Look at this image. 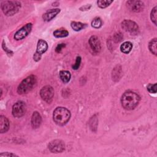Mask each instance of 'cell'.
<instances>
[{
  "instance_id": "1",
  "label": "cell",
  "mask_w": 157,
  "mask_h": 157,
  "mask_svg": "<svg viewBox=\"0 0 157 157\" xmlns=\"http://www.w3.org/2000/svg\"><path fill=\"white\" fill-rule=\"evenodd\" d=\"M140 101L139 96L131 91L124 93L121 98L122 107L126 110H132L139 104Z\"/></svg>"
},
{
  "instance_id": "2",
  "label": "cell",
  "mask_w": 157,
  "mask_h": 157,
  "mask_svg": "<svg viewBox=\"0 0 157 157\" xmlns=\"http://www.w3.org/2000/svg\"><path fill=\"white\" fill-rule=\"evenodd\" d=\"M71 117L70 111L65 107H58L55 109L53 113V121L56 124L63 126L66 124Z\"/></svg>"
},
{
  "instance_id": "3",
  "label": "cell",
  "mask_w": 157,
  "mask_h": 157,
  "mask_svg": "<svg viewBox=\"0 0 157 157\" xmlns=\"http://www.w3.org/2000/svg\"><path fill=\"white\" fill-rule=\"evenodd\" d=\"M37 84V77L31 75L22 80L17 88V92L20 94H26L30 91Z\"/></svg>"
},
{
  "instance_id": "4",
  "label": "cell",
  "mask_w": 157,
  "mask_h": 157,
  "mask_svg": "<svg viewBox=\"0 0 157 157\" xmlns=\"http://www.w3.org/2000/svg\"><path fill=\"white\" fill-rule=\"evenodd\" d=\"M1 9L3 13L7 16H12L18 12L21 4L15 1H4L1 2Z\"/></svg>"
},
{
  "instance_id": "5",
  "label": "cell",
  "mask_w": 157,
  "mask_h": 157,
  "mask_svg": "<svg viewBox=\"0 0 157 157\" xmlns=\"http://www.w3.org/2000/svg\"><path fill=\"white\" fill-rule=\"evenodd\" d=\"M122 28L131 34H137L139 32V26L137 24L130 20H124L121 23Z\"/></svg>"
},
{
  "instance_id": "6",
  "label": "cell",
  "mask_w": 157,
  "mask_h": 157,
  "mask_svg": "<svg viewBox=\"0 0 157 157\" xmlns=\"http://www.w3.org/2000/svg\"><path fill=\"white\" fill-rule=\"evenodd\" d=\"M54 90L50 85H46L42 87L40 91V96L41 98L45 102L50 103L54 96Z\"/></svg>"
},
{
  "instance_id": "7",
  "label": "cell",
  "mask_w": 157,
  "mask_h": 157,
  "mask_svg": "<svg viewBox=\"0 0 157 157\" xmlns=\"http://www.w3.org/2000/svg\"><path fill=\"white\" fill-rule=\"evenodd\" d=\"M26 106L24 102L18 101L12 107V115L14 117L20 118L23 117L26 112Z\"/></svg>"
},
{
  "instance_id": "8",
  "label": "cell",
  "mask_w": 157,
  "mask_h": 157,
  "mask_svg": "<svg viewBox=\"0 0 157 157\" xmlns=\"http://www.w3.org/2000/svg\"><path fill=\"white\" fill-rule=\"evenodd\" d=\"M48 48V44L46 41L39 39L37 42V49L36 51L33 56V59L35 61H38L40 59L42 55L45 53Z\"/></svg>"
},
{
  "instance_id": "9",
  "label": "cell",
  "mask_w": 157,
  "mask_h": 157,
  "mask_svg": "<svg viewBox=\"0 0 157 157\" xmlns=\"http://www.w3.org/2000/svg\"><path fill=\"white\" fill-rule=\"evenodd\" d=\"M48 148L52 153H61L64 150L65 145L64 143L61 140H54L49 142Z\"/></svg>"
},
{
  "instance_id": "10",
  "label": "cell",
  "mask_w": 157,
  "mask_h": 157,
  "mask_svg": "<svg viewBox=\"0 0 157 157\" xmlns=\"http://www.w3.org/2000/svg\"><path fill=\"white\" fill-rule=\"evenodd\" d=\"M32 29V23H28L18 30L14 34V39L17 40H21L25 38Z\"/></svg>"
},
{
  "instance_id": "11",
  "label": "cell",
  "mask_w": 157,
  "mask_h": 157,
  "mask_svg": "<svg viewBox=\"0 0 157 157\" xmlns=\"http://www.w3.org/2000/svg\"><path fill=\"white\" fill-rule=\"evenodd\" d=\"M127 8L133 12H140L143 10L144 8V4L142 1L131 0L128 1L126 3Z\"/></svg>"
},
{
  "instance_id": "12",
  "label": "cell",
  "mask_w": 157,
  "mask_h": 157,
  "mask_svg": "<svg viewBox=\"0 0 157 157\" xmlns=\"http://www.w3.org/2000/svg\"><path fill=\"white\" fill-rule=\"evenodd\" d=\"M89 45L94 53H99L101 49V42L99 38L96 36H92L89 39Z\"/></svg>"
},
{
  "instance_id": "13",
  "label": "cell",
  "mask_w": 157,
  "mask_h": 157,
  "mask_svg": "<svg viewBox=\"0 0 157 157\" xmlns=\"http://www.w3.org/2000/svg\"><path fill=\"white\" fill-rule=\"evenodd\" d=\"M60 12L59 9H53L47 10L45 13H44L42 18L44 21H49L52 20L54 17H55L58 13Z\"/></svg>"
},
{
  "instance_id": "14",
  "label": "cell",
  "mask_w": 157,
  "mask_h": 157,
  "mask_svg": "<svg viewBox=\"0 0 157 157\" xmlns=\"http://www.w3.org/2000/svg\"><path fill=\"white\" fill-rule=\"evenodd\" d=\"M41 122H42V118L40 113L37 111L34 112L32 115L31 121L32 127L35 129L39 128Z\"/></svg>"
},
{
  "instance_id": "15",
  "label": "cell",
  "mask_w": 157,
  "mask_h": 157,
  "mask_svg": "<svg viewBox=\"0 0 157 157\" xmlns=\"http://www.w3.org/2000/svg\"><path fill=\"white\" fill-rule=\"evenodd\" d=\"M9 128V121L8 119L3 116H0V132L1 133L6 132Z\"/></svg>"
},
{
  "instance_id": "16",
  "label": "cell",
  "mask_w": 157,
  "mask_h": 157,
  "mask_svg": "<svg viewBox=\"0 0 157 157\" xmlns=\"http://www.w3.org/2000/svg\"><path fill=\"white\" fill-rule=\"evenodd\" d=\"M132 48V44L131 42H124L120 45V50L122 53L128 54Z\"/></svg>"
},
{
  "instance_id": "17",
  "label": "cell",
  "mask_w": 157,
  "mask_h": 157,
  "mask_svg": "<svg viewBox=\"0 0 157 157\" xmlns=\"http://www.w3.org/2000/svg\"><path fill=\"white\" fill-rule=\"evenodd\" d=\"M59 77L63 83H67L70 81L71 75L67 71H61L59 72Z\"/></svg>"
},
{
  "instance_id": "18",
  "label": "cell",
  "mask_w": 157,
  "mask_h": 157,
  "mask_svg": "<svg viewBox=\"0 0 157 157\" xmlns=\"http://www.w3.org/2000/svg\"><path fill=\"white\" fill-rule=\"evenodd\" d=\"M157 40L156 38L153 39L152 40H151L148 44V48L150 51V52L156 55V53H157Z\"/></svg>"
},
{
  "instance_id": "19",
  "label": "cell",
  "mask_w": 157,
  "mask_h": 157,
  "mask_svg": "<svg viewBox=\"0 0 157 157\" xmlns=\"http://www.w3.org/2000/svg\"><path fill=\"white\" fill-rule=\"evenodd\" d=\"M69 35V33L64 29H56L53 32V36L56 37H65Z\"/></svg>"
},
{
  "instance_id": "20",
  "label": "cell",
  "mask_w": 157,
  "mask_h": 157,
  "mask_svg": "<svg viewBox=\"0 0 157 157\" xmlns=\"http://www.w3.org/2000/svg\"><path fill=\"white\" fill-rule=\"evenodd\" d=\"M71 26L72 27V28L75 31H80L82 29H83V28H85V26H86V24H83L81 22H77V21H72L71 24Z\"/></svg>"
},
{
  "instance_id": "21",
  "label": "cell",
  "mask_w": 157,
  "mask_h": 157,
  "mask_svg": "<svg viewBox=\"0 0 157 157\" xmlns=\"http://www.w3.org/2000/svg\"><path fill=\"white\" fill-rule=\"evenodd\" d=\"M102 25V21L101 19L99 17H96L93 20L91 21V26L94 28H99Z\"/></svg>"
},
{
  "instance_id": "22",
  "label": "cell",
  "mask_w": 157,
  "mask_h": 157,
  "mask_svg": "<svg viewBox=\"0 0 157 157\" xmlns=\"http://www.w3.org/2000/svg\"><path fill=\"white\" fill-rule=\"evenodd\" d=\"M112 2L113 1H109V0H99L97 1V4L99 7L103 9L108 7Z\"/></svg>"
},
{
  "instance_id": "23",
  "label": "cell",
  "mask_w": 157,
  "mask_h": 157,
  "mask_svg": "<svg viewBox=\"0 0 157 157\" xmlns=\"http://www.w3.org/2000/svg\"><path fill=\"white\" fill-rule=\"evenodd\" d=\"M156 10H157V7L156 6H155L151 10V13H150V18L151 20V21L155 25H156Z\"/></svg>"
},
{
  "instance_id": "24",
  "label": "cell",
  "mask_w": 157,
  "mask_h": 157,
  "mask_svg": "<svg viewBox=\"0 0 157 157\" xmlns=\"http://www.w3.org/2000/svg\"><path fill=\"white\" fill-rule=\"evenodd\" d=\"M147 90L150 93H156V83L149 84L147 87Z\"/></svg>"
},
{
  "instance_id": "25",
  "label": "cell",
  "mask_w": 157,
  "mask_h": 157,
  "mask_svg": "<svg viewBox=\"0 0 157 157\" xmlns=\"http://www.w3.org/2000/svg\"><path fill=\"white\" fill-rule=\"evenodd\" d=\"M81 63V57L80 56H77L76 58V60H75V64L72 66V69L74 70H77L79 68L80 65Z\"/></svg>"
},
{
  "instance_id": "26",
  "label": "cell",
  "mask_w": 157,
  "mask_h": 157,
  "mask_svg": "<svg viewBox=\"0 0 157 157\" xmlns=\"http://www.w3.org/2000/svg\"><path fill=\"white\" fill-rule=\"evenodd\" d=\"M65 46H66L65 44H63V43H62V44H59L56 46V48H55L56 52V53H60L61 51L62 50V49L65 47Z\"/></svg>"
},
{
  "instance_id": "27",
  "label": "cell",
  "mask_w": 157,
  "mask_h": 157,
  "mask_svg": "<svg viewBox=\"0 0 157 157\" xmlns=\"http://www.w3.org/2000/svg\"><path fill=\"white\" fill-rule=\"evenodd\" d=\"M122 39V36L121 34L120 33L118 34H115V36H114V40L116 42H118L119 41H120Z\"/></svg>"
},
{
  "instance_id": "28",
  "label": "cell",
  "mask_w": 157,
  "mask_h": 157,
  "mask_svg": "<svg viewBox=\"0 0 157 157\" xmlns=\"http://www.w3.org/2000/svg\"><path fill=\"white\" fill-rule=\"evenodd\" d=\"M1 156H17V155H16L15 154L12 153H8V152H6V153H2L0 155Z\"/></svg>"
},
{
  "instance_id": "29",
  "label": "cell",
  "mask_w": 157,
  "mask_h": 157,
  "mask_svg": "<svg viewBox=\"0 0 157 157\" xmlns=\"http://www.w3.org/2000/svg\"><path fill=\"white\" fill-rule=\"evenodd\" d=\"M91 7V6H90ZM90 7H88V6H83V7H82L81 8H80V9L82 10V9H83V10H88L89 9H90Z\"/></svg>"
}]
</instances>
